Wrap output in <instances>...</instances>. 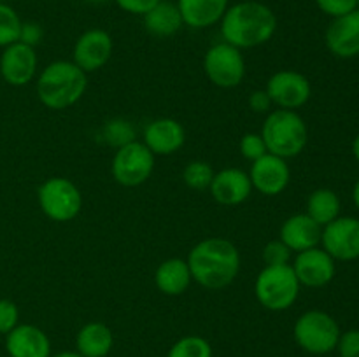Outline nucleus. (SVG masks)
Segmentation results:
<instances>
[{
  "mask_svg": "<svg viewBox=\"0 0 359 357\" xmlns=\"http://www.w3.org/2000/svg\"><path fill=\"white\" fill-rule=\"evenodd\" d=\"M219 23L223 41L241 51L266 44L277 31L276 13L258 0L233 4L228 7Z\"/></svg>",
  "mask_w": 359,
  "mask_h": 357,
  "instance_id": "f257e3e1",
  "label": "nucleus"
},
{
  "mask_svg": "<svg viewBox=\"0 0 359 357\" xmlns=\"http://www.w3.org/2000/svg\"><path fill=\"white\" fill-rule=\"evenodd\" d=\"M188 266L193 280L209 290L230 286L241 270L238 248L226 238H205L188 254Z\"/></svg>",
  "mask_w": 359,
  "mask_h": 357,
  "instance_id": "f03ea898",
  "label": "nucleus"
},
{
  "mask_svg": "<svg viewBox=\"0 0 359 357\" xmlns=\"http://www.w3.org/2000/svg\"><path fill=\"white\" fill-rule=\"evenodd\" d=\"M88 76L74 62L58 59L46 66L37 79V97L44 107L63 111L83 98Z\"/></svg>",
  "mask_w": 359,
  "mask_h": 357,
  "instance_id": "7ed1b4c3",
  "label": "nucleus"
},
{
  "mask_svg": "<svg viewBox=\"0 0 359 357\" xmlns=\"http://www.w3.org/2000/svg\"><path fill=\"white\" fill-rule=\"evenodd\" d=\"M262 139L270 154L294 158L302 154L309 142V128L297 111L276 108L270 111L262 126Z\"/></svg>",
  "mask_w": 359,
  "mask_h": 357,
  "instance_id": "20e7f679",
  "label": "nucleus"
},
{
  "mask_svg": "<svg viewBox=\"0 0 359 357\" xmlns=\"http://www.w3.org/2000/svg\"><path fill=\"white\" fill-rule=\"evenodd\" d=\"M300 282L291 265L265 266L255 282L258 303L270 312H284L294 304L300 294Z\"/></svg>",
  "mask_w": 359,
  "mask_h": 357,
  "instance_id": "39448f33",
  "label": "nucleus"
},
{
  "mask_svg": "<svg viewBox=\"0 0 359 357\" xmlns=\"http://www.w3.org/2000/svg\"><path fill=\"white\" fill-rule=\"evenodd\" d=\"M340 326L323 310H309L297 318L293 326L294 342L302 350L314 356H325L337 349Z\"/></svg>",
  "mask_w": 359,
  "mask_h": 357,
  "instance_id": "423d86ee",
  "label": "nucleus"
},
{
  "mask_svg": "<svg viewBox=\"0 0 359 357\" xmlns=\"http://www.w3.org/2000/svg\"><path fill=\"white\" fill-rule=\"evenodd\" d=\"M39 206L55 223H67L79 216L83 196L77 186L65 177H51L37 191Z\"/></svg>",
  "mask_w": 359,
  "mask_h": 357,
  "instance_id": "0eeeda50",
  "label": "nucleus"
},
{
  "mask_svg": "<svg viewBox=\"0 0 359 357\" xmlns=\"http://www.w3.org/2000/svg\"><path fill=\"white\" fill-rule=\"evenodd\" d=\"M203 70L210 83L223 90L238 86L245 77V59L241 49L228 42L210 46L203 58Z\"/></svg>",
  "mask_w": 359,
  "mask_h": 357,
  "instance_id": "6e6552de",
  "label": "nucleus"
},
{
  "mask_svg": "<svg viewBox=\"0 0 359 357\" xmlns=\"http://www.w3.org/2000/svg\"><path fill=\"white\" fill-rule=\"evenodd\" d=\"M154 170V154L146 144L133 140L119 147L112 158L111 172L116 182L125 188H137L151 177Z\"/></svg>",
  "mask_w": 359,
  "mask_h": 357,
  "instance_id": "1a4fd4ad",
  "label": "nucleus"
},
{
  "mask_svg": "<svg viewBox=\"0 0 359 357\" xmlns=\"http://www.w3.org/2000/svg\"><path fill=\"white\" fill-rule=\"evenodd\" d=\"M321 247L335 261H354L359 258V219L339 216L326 224L321 233Z\"/></svg>",
  "mask_w": 359,
  "mask_h": 357,
  "instance_id": "9d476101",
  "label": "nucleus"
},
{
  "mask_svg": "<svg viewBox=\"0 0 359 357\" xmlns=\"http://www.w3.org/2000/svg\"><path fill=\"white\" fill-rule=\"evenodd\" d=\"M266 93L272 98V104L279 108L294 111L311 100L312 86L311 80L294 70H279L273 74L266 83Z\"/></svg>",
  "mask_w": 359,
  "mask_h": 357,
  "instance_id": "9b49d317",
  "label": "nucleus"
},
{
  "mask_svg": "<svg viewBox=\"0 0 359 357\" xmlns=\"http://www.w3.org/2000/svg\"><path fill=\"white\" fill-rule=\"evenodd\" d=\"M291 268L300 286L319 289L333 280L337 273V261L323 247H314L298 252L294 261L291 262Z\"/></svg>",
  "mask_w": 359,
  "mask_h": 357,
  "instance_id": "f8f14e48",
  "label": "nucleus"
},
{
  "mask_svg": "<svg viewBox=\"0 0 359 357\" xmlns=\"http://www.w3.org/2000/svg\"><path fill=\"white\" fill-rule=\"evenodd\" d=\"M252 189L265 196H277L286 191L291 182L290 164L284 158L266 153L259 160L252 161L249 170Z\"/></svg>",
  "mask_w": 359,
  "mask_h": 357,
  "instance_id": "ddd939ff",
  "label": "nucleus"
},
{
  "mask_svg": "<svg viewBox=\"0 0 359 357\" xmlns=\"http://www.w3.org/2000/svg\"><path fill=\"white\" fill-rule=\"evenodd\" d=\"M112 37L102 28L86 30L74 44L72 62L84 72H97L109 63L112 56Z\"/></svg>",
  "mask_w": 359,
  "mask_h": 357,
  "instance_id": "4468645a",
  "label": "nucleus"
},
{
  "mask_svg": "<svg viewBox=\"0 0 359 357\" xmlns=\"http://www.w3.org/2000/svg\"><path fill=\"white\" fill-rule=\"evenodd\" d=\"M37 65L39 59L35 48L18 41L4 48L0 56V76L7 84L20 88L34 80Z\"/></svg>",
  "mask_w": 359,
  "mask_h": 357,
  "instance_id": "2eb2a0df",
  "label": "nucleus"
},
{
  "mask_svg": "<svg viewBox=\"0 0 359 357\" xmlns=\"http://www.w3.org/2000/svg\"><path fill=\"white\" fill-rule=\"evenodd\" d=\"M328 51L337 58L359 56V9L332 20L325 34Z\"/></svg>",
  "mask_w": 359,
  "mask_h": 357,
  "instance_id": "dca6fc26",
  "label": "nucleus"
},
{
  "mask_svg": "<svg viewBox=\"0 0 359 357\" xmlns=\"http://www.w3.org/2000/svg\"><path fill=\"white\" fill-rule=\"evenodd\" d=\"M209 191L219 205L237 206L251 196L252 184L248 172L241 168H223L214 174Z\"/></svg>",
  "mask_w": 359,
  "mask_h": 357,
  "instance_id": "f3484780",
  "label": "nucleus"
},
{
  "mask_svg": "<svg viewBox=\"0 0 359 357\" xmlns=\"http://www.w3.org/2000/svg\"><path fill=\"white\" fill-rule=\"evenodd\" d=\"M186 142V132L177 119L160 118L144 130V144L154 156H170Z\"/></svg>",
  "mask_w": 359,
  "mask_h": 357,
  "instance_id": "a211bd4d",
  "label": "nucleus"
},
{
  "mask_svg": "<svg viewBox=\"0 0 359 357\" xmlns=\"http://www.w3.org/2000/svg\"><path fill=\"white\" fill-rule=\"evenodd\" d=\"M9 357H49L51 342L41 328L34 324H18L6 335Z\"/></svg>",
  "mask_w": 359,
  "mask_h": 357,
  "instance_id": "6ab92c4d",
  "label": "nucleus"
},
{
  "mask_svg": "<svg viewBox=\"0 0 359 357\" xmlns=\"http://www.w3.org/2000/svg\"><path fill=\"white\" fill-rule=\"evenodd\" d=\"M323 227L312 220L307 214H294L287 217L280 226V240L291 248V252H304L307 248L319 247Z\"/></svg>",
  "mask_w": 359,
  "mask_h": 357,
  "instance_id": "aec40b11",
  "label": "nucleus"
},
{
  "mask_svg": "<svg viewBox=\"0 0 359 357\" xmlns=\"http://www.w3.org/2000/svg\"><path fill=\"white\" fill-rule=\"evenodd\" d=\"M175 4L184 21V27L195 30L217 24L230 7V0H177Z\"/></svg>",
  "mask_w": 359,
  "mask_h": 357,
  "instance_id": "412c9836",
  "label": "nucleus"
},
{
  "mask_svg": "<svg viewBox=\"0 0 359 357\" xmlns=\"http://www.w3.org/2000/svg\"><path fill=\"white\" fill-rule=\"evenodd\" d=\"M191 282L193 276L186 259H167L158 266L156 273H154V284H156L158 290L167 296H179V294L186 293Z\"/></svg>",
  "mask_w": 359,
  "mask_h": 357,
  "instance_id": "4be33fe9",
  "label": "nucleus"
},
{
  "mask_svg": "<svg viewBox=\"0 0 359 357\" xmlns=\"http://www.w3.org/2000/svg\"><path fill=\"white\" fill-rule=\"evenodd\" d=\"M142 18L144 28H146L147 34L160 38L172 37V35H175L184 27V21H182L181 13H179L177 4L170 2V0H161L149 13L144 14Z\"/></svg>",
  "mask_w": 359,
  "mask_h": 357,
  "instance_id": "5701e85b",
  "label": "nucleus"
},
{
  "mask_svg": "<svg viewBox=\"0 0 359 357\" xmlns=\"http://www.w3.org/2000/svg\"><path fill=\"white\" fill-rule=\"evenodd\" d=\"M114 345V336L104 322H88L76 336V352L83 357H107Z\"/></svg>",
  "mask_w": 359,
  "mask_h": 357,
  "instance_id": "b1692460",
  "label": "nucleus"
},
{
  "mask_svg": "<svg viewBox=\"0 0 359 357\" xmlns=\"http://www.w3.org/2000/svg\"><path fill=\"white\" fill-rule=\"evenodd\" d=\"M340 209H342V203H340L339 195L333 189L321 188L311 192L305 214L312 220H316L319 226L325 227L326 224H330L340 216Z\"/></svg>",
  "mask_w": 359,
  "mask_h": 357,
  "instance_id": "393cba45",
  "label": "nucleus"
},
{
  "mask_svg": "<svg viewBox=\"0 0 359 357\" xmlns=\"http://www.w3.org/2000/svg\"><path fill=\"white\" fill-rule=\"evenodd\" d=\"M167 357H212V346L203 336H182L170 346Z\"/></svg>",
  "mask_w": 359,
  "mask_h": 357,
  "instance_id": "a878e982",
  "label": "nucleus"
},
{
  "mask_svg": "<svg viewBox=\"0 0 359 357\" xmlns=\"http://www.w3.org/2000/svg\"><path fill=\"white\" fill-rule=\"evenodd\" d=\"M214 174L216 172L212 170V167L207 161H189L184 170H182V181L189 189L205 191V189H209L210 182H212Z\"/></svg>",
  "mask_w": 359,
  "mask_h": 357,
  "instance_id": "bb28decb",
  "label": "nucleus"
},
{
  "mask_svg": "<svg viewBox=\"0 0 359 357\" xmlns=\"http://www.w3.org/2000/svg\"><path fill=\"white\" fill-rule=\"evenodd\" d=\"M21 23V18L9 4H0V48L20 41Z\"/></svg>",
  "mask_w": 359,
  "mask_h": 357,
  "instance_id": "cd10ccee",
  "label": "nucleus"
},
{
  "mask_svg": "<svg viewBox=\"0 0 359 357\" xmlns=\"http://www.w3.org/2000/svg\"><path fill=\"white\" fill-rule=\"evenodd\" d=\"M102 135L105 136V142H107L109 146L119 149V147L126 146V144L135 140V128H133L132 122L126 121V119H112V121H109L107 125L104 126Z\"/></svg>",
  "mask_w": 359,
  "mask_h": 357,
  "instance_id": "c85d7f7f",
  "label": "nucleus"
},
{
  "mask_svg": "<svg viewBox=\"0 0 359 357\" xmlns=\"http://www.w3.org/2000/svg\"><path fill=\"white\" fill-rule=\"evenodd\" d=\"M263 261L265 266L291 265V248L283 240H272L263 248Z\"/></svg>",
  "mask_w": 359,
  "mask_h": 357,
  "instance_id": "c756f323",
  "label": "nucleus"
},
{
  "mask_svg": "<svg viewBox=\"0 0 359 357\" xmlns=\"http://www.w3.org/2000/svg\"><path fill=\"white\" fill-rule=\"evenodd\" d=\"M266 153H269V150H266V146L259 133H245L241 139V154L244 156V160L252 163V161L265 156Z\"/></svg>",
  "mask_w": 359,
  "mask_h": 357,
  "instance_id": "7c9ffc66",
  "label": "nucleus"
},
{
  "mask_svg": "<svg viewBox=\"0 0 359 357\" xmlns=\"http://www.w3.org/2000/svg\"><path fill=\"white\" fill-rule=\"evenodd\" d=\"M319 10L330 18H340L358 9V0H316Z\"/></svg>",
  "mask_w": 359,
  "mask_h": 357,
  "instance_id": "2f4dec72",
  "label": "nucleus"
},
{
  "mask_svg": "<svg viewBox=\"0 0 359 357\" xmlns=\"http://www.w3.org/2000/svg\"><path fill=\"white\" fill-rule=\"evenodd\" d=\"M20 324V310L11 300H0V335L6 336Z\"/></svg>",
  "mask_w": 359,
  "mask_h": 357,
  "instance_id": "473e14b6",
  "label": "nucleus"
},
{
  "mask_svg": "<svg viewBox=\"0 0 359 357\" xmlns=\"http://www.w3.org/2000/svg\"><path fill=\"white\" fill-rule=\"evenodd\" d=\"M335 350L340 357H359V329L340 332Z\"/></svg>",
  "mask_w": 359,
  "mask_h": 357,
  "instance_id": "72a5a7b5",
  "label": "nucleus"
},
{
  "mask_svg": "<svg viewBox=\"0 0 359 357\" xmlns=\"http://www.w3.org/2000/svg\"><path fill=\"white\" fill-rule=\"evenodd\" d=\"M118 4L119 9H123L128 14H135V16H144V14L149 13L156 4H160L161 0H114Z\"/></svg>",
  "mask_w": 359,
  "mask_h": 357,
  "instance_id": "f704fd0d",
  "label": "nucleus"
},
{
  "mask_svg": "<svg viewBox=\"0 0 359 357\" xmlns=\"http://www.w3.org/2000/svg\"><path fill=\"white\" fill-rule=\"evenodd\" d=\"M42 37H44V30H42L41 24L34 23V21H27V23H21L20 42H23V44L35 48L37 44H41Z\"/></svg>",
  "mask_w": 359,
  "mask_h": 357,
  "instance_id": "c9c22d12",
  "label": "nucleus"
},
{
  "mask_svg": "<svg viewBox=\"0 0 359 357\" xmlns=\"http://www.w3.org/2000/svg\"><path fill=\"white\" fill-rule=\"evenodd\" d=\"M249 107L256 114H269L272 108V98L269 97L266 90H255L249 94Z\"/></svg>",
  "mask_w": 359,
  "mask_h": 357,
  "instance_id": "e433bc0d",
  "label": "nucleus"
},
{
  "mask_svg": "<svg viewBox=\"0 0 359 357\" xmlns=\"http://www.w3.org/2000/svg\"><path fill=\"white\" fill-rule=\"evenodd\" d=\"M353 202L354 205H356V209L359 210V178L356 181V184H354V189H353Z\"/></svg>",
  "mask_w": 359,
  "mask_h": 357,
  "instance_id": "4c0bfd02",
  "label": "nucleus"
},
{
  "mask_svg": "<svg viewBox=\"0 0 359 357\" xmlns=\"http://www.w3.org/2000/svg\"><path fill=\"white\" fill-rule=\"evenodd\" d=\"M353 154H354V158H356V161L359 163V133L356 136H354V140H353Z\"/></svg>",
  "mask_w": 359,
  "mask_h": 357,
  "instance_id": "58836bf2",
  "label": "nucleus"
},
{
  "mask_svg": "<svg viewBox=\"0 0 359 357\" xmlns=\"http://www.w3.org/2000/svg\"><path fill=\"white\" fill-rule=\"evenodd\" d=\"M49 357H83L81 354L77 352H70V350H67V352H58V354H53V356Z\"/></svg>",
  "mask_w": 359,
  "mask_h": 357,
  "instance_id": "ea45409f",
  "label": "nucleus"
},
{
  "mask_svg": "<svg viewBox=\"0 0 359 357\" xmlns=\"http://www.w3.org/2000/svg\"><path fill=\"white\" fill-rule=\"evenodd\" d=\"M86 2H90V4H104V2H107V0H86Z\"/></svg>",
  "mask_w": 359,
  "mask_h": 357,
  "instance_id": "a19ab883",
  "label": "nucleus"
},
{
  "mask_svg": "<svg viewBox=\"0 0 359 357\" xmlns=\"http://www.w3.org/2000/svg\"><path fill=\"white\" fill-rule=\"evenodd\" d=\"M11 0H0V4H9Z\"/></svg>",
  "mask_w": 359,
  "mask_h": 357,
  "instance_id": "79ce46f5",
  "label": "nucleus"
},
{
  "mask_svg": "<svg viewBox=\"0 0 359 357\" xmlns=\"http://www.w3.org/2000/svg\"><path fill=\"white\" fill-rule=\"evenodd\" d=\"M358 9H359V0H358Z\"/></svg>",
  "mask_w": 359,
  "mask_h": 357,
  "instance_id": "37998d69",
  "label": "nucleus"
}]
</instances>
